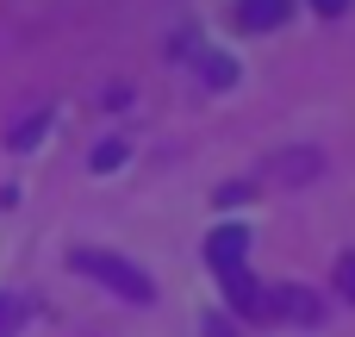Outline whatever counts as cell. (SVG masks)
Listing matches in <instances>:
<instances>
[{"mask_svg": "<svg viewBox=\"0 0 355 337\" xmlns=\"http://www.w3.org/2000/svg\"><path fill=\"white\" fill-rule=\"evenodd\" d=\"M237 25L243 31H275V25H287V0H237Z\"/></svg>", "mask_w": 355, "mask_h": 337, "instance_id": "5b68a950", "label": "cell"}, {"mask_svg": "<svg viewBox=\"0 0 355 337\" xmlns=\"http://www.w3.org/2000/svg\"><path fill=\"white\" fill-rule=\"evenodd\" d=\"M44 125H50V113H31V119H19V125L6 131V144H12V150H31V144L44 138Z\"/></svg>", "mask_w": 355, "mask_h": 337, "instance_id": "8992f818", "label": "cell"}, {"mask_svg": "<svg viewBox=\"0 0 355 337\" xmlns=\"http://www.w3.org/2000/svg\"><path fill=\"white\" fill-rule=\"evenodd\" d=\"M119 163H125V144H119V138H112V144H100V150H94V169H119Z\"/></svg>", "mask_w": 355, "mask_h": 337, "instance_id": "30bf717a", "label": "cell"}, {"mask_svg": "<svg viewBox=\"0 0 355 337\" xmlns=\"http://www.w3.org/2000/svg\"><path fill=\"white\" fill-rule=\"evenodd\" d=\"M337 294H343V300H355V250L337 263Z\"/></svg>", "mask_w": 355, "mask_h": 337, "instance_id": "9c48e42d", "label": "cell"}, {"mask_svg": "<svg viewBox=\"0 0 355 337\" xmlns=\"http://www.w3.org/2000/svg\"><path fill=\"white\" fill-rule=\"evenodd\" d=\"M312 13H324V19H337V13H349V0H312Z\"/></svg>", "mask_w": 355, "mask_h": 337, "instance_id": "8fae6325", "label": "cell"}, {"mask_svg": "<svg viewBox=\"0 0 355 337\" xmlns=\"http://www.w3.org/2000/svg\"><path fill=\"white\" fill-rule=\"evenodd\" d=\"M250 256V231L243 225H218L212 238H206V263L212 269H231V263H243Z\"/></svg>", "mask_w": 355, "mask_h": 337, "instance_id": "277c9868", "label": "cell"}, {"mask_svg": "<svg viewBox=\"0 0 355 337\" xmlns=\"http://www.w3.org/2000/svg\"><path fill=\"white\" fill-rule=\"evenodd\" d=\"M31 319V300L25 294H0V325H25Z\"/></svg>", "mask_w": 355, "mask_h": 337, "instance_id": "52a82bcc", "label": "cell"}, {"mask_svg": "<svg viewBox=\"0 0 355 337\" xmlns=\"http://www.w3.org/2000/svg\"><path fill=\"white\" fill-rule=\"evenodd\" d=\"M231 75H237L231 56H206V81H212V88H231Z\"/></svg>", "mask_w": 355, "mask_h": 337, "instance_id": "ba28073f", "label": "cell"}, {"mask_svg": "<svg viewBox=\"0 0 355 337\" xmlns=\"http://www.w3.org/2000/svg\"><path fill=\"white\" fill-rule=\"evenodd\" d=\"M218 275H225V300L237 319H268V288H256V275H243V263H231Z\"/></svg>", "mask_w": 355, "mask_h": 337, "instance_id": "7a4b0ae2", "label": "cell"}, {"mask_svg": "<svg viewBox=\"0 0 355 337\" xmlns=\"http://www.w3.org/2000/svg\"><path fill=\"white\" fill-rule=\"evenodd\" d=\"M268 319L318 325V319H324V300H318V294H306V288H268Z\"/></svg>", "mask_w": 355, "mask_h": 337, "instance_id": "3957f363", "label": "cell"}, {"mask_svg": "<svg viewBox=\"0 0 355 337\" xmlns=\"http://www.w3.org/2000/svg\"><path fill=\"white\" fill-rule=\"evenodd\" d=\"M75 269L81 275H100L112 294H125L131 306H150L156 300V288H150V275L137 269V263H125V256H106V250H75Z\"/></svg>", "mask_w": 355, "mask_h": 337, "instance_id": "6da1fadb", "label": "cell"}]
</instances>
